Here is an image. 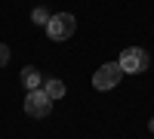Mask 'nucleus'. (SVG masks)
<instances>
[{
	"label": "nucleus",
	"instance_id": "1",
	"mask_svg": "<svg viewBox=\"0 0 154 139\" xmlns=\"http://www.w3.org/2000/svg\"><path fill=\"white\" fill-rule=\"evenodd\" d=\"M74 31H77V19L71 12H56V16H49V22H46L49 40H68Z\"/></svg>",
	"mask_w": 154,
	"mask_h": 139
},
{
	"label": "nucleus",
	"instance_id": "2",
	"mask_svg": "<svg viewBox=\"0 0 154 139\" xmlns=\"http://www.w3.org/2000/svg\"><path fill=\"white\" fill-rule=\"evenodd\" d=\"M49 111H53V99L43 93V87L40 90H28V96H25V115L34 118V121H43V118H49Z\"/></svg>",
	"mask_w": 154,
	"mask_h": 139
},
{
	"label": "nucleus",
	"instance_id": "3",
	"mask_svg": "<svg viewBox=\"0 0 154 139\" xmlns=\"http://www.w3.org/2000/svg\"><path fill=\"white\" fill-rule=\"evenodd\" d=\"M117 62H120L123 74H142V71H148V53L142 46H126Z\"/></svg>",
	"mask_w": 154,
	"mask_h": 139
},
{
	"label": "nucleus",
	"instance_id": "4",
	"mask_svg": "<svg viewBox=\"0 0 154 139\" xmlns=\"http://www.w3.org/2000/svg\"><path fill=\"white\" fill-rule=\"evenodd\" d=\"M120 77H123L120 62H105V65H99V71L93 74V87L96 90H114V87L120 84Z\"/></svg>",
	"mask_w": 154,
	"mask_h": 139
},
{
	"label": "nucleus",
	"instance_id": "5",
	"mask_svg": "<svg viewBox=\"0 0 154 139\" xmlns=\"http://www.w3.org/2000/svg\"><path fill=\"white\" fill-rule=\"evenodd\" d=\"M40 84H43V74L37 71L34 65L22 68V87H25V90H40Z\"/></svg>",
	"mask_w": 154,
	"mask_h": 139
},
{
	"label": "nucleus",
	"instance_id": "6",
	"mask_svg": "<svg viewBox=\"0 0 154 139\" xmlns=\"http://www.w3.org/2000/svg\"><path fill=\"white\" fill-rule=\"evenodd\" d=\"M43 93H46V96L56 102V99H62V96H65V84L53 77V81H46V84H43Z\"/></svg>",
	"mask_w": 154,
	"mask_h": 139
},
{
	"label": "nucleus",
	"instance_id": "7",
	"mask_svg": "<svg viewBox=\"0 0 154 139\" xmlns=\"http://www.w3.org/2000/svg\"><path fill=\"white\" fill-rule=\"evenodd\" d=\"M31 22H34V25H43V28H46V22H49V12H46L43 6H37V9L31 12Z\"/></svg>",
	"mask_w": 154,
	"mask_h": 139
},
{
	"label": "nucleus",
	"instance_id": "8",
	"mask_svg": "<svg viewBox=\"0 0 154 139\" xmlns=\"http://www.w3.org/2000/svg\"><path fill=\"white\" fill-rule=\"evenodd\" d=\"M6 62H9V46H6V43H0V68H3Z\"/></svg>",
	"mask_w": 154,
	"mask_h": 139
},
{
	"label": "nucleus",
	"instance_id": "9",
	"mask_svg": "<svg viewBox=\"0 0 154 139\" xmlns=\"http://www.w3.org/2000/svg\"><path fill=\"white\" fill-rule=\"evenodd\" d=\"M151 133H154V121H151Z\"/></svg>",
	"mask_w": 154,
	"mask_h": 139
}]
</instances>
